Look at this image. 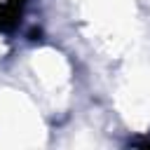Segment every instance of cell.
I'll list each match as a JSON object with an SVG mask.
<instances>
[{
    "label": "cell",
    "instance_id": "1",
    "mask_svg": "<svg viewBox=\"0 0 150 150\" xmlns=\"http://www.w3.org/2000/svg\"><path fill=\"white\" fill-rule=\"evenodd\" d=\"M2 2H7V0H2Z\"/></svg>",
    "mask_w": 150,
    "mask_h": 150
}]
</instances>
